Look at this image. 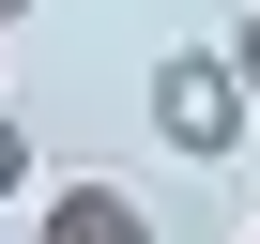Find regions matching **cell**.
<instances>
[{"label": "cell", "instance_id": "obj_3", "mask_svg": "<svg viewBox=\"0 0 260 244\" xmlns=\"http://www.w3.org/2000/svg\"><path fill=\"white\" fill-rule=\"evenodd\" d=\"M16 198H31V122L0 107V214H16Z\"/></svg>", "mask_w": 260, "mask_h": 244}, {"label": "cell", "instance_id": "obj_1", "mask_svg": "<svg viewBox=\"0 0 260 244\" xmlns=\"http://www.w3.org/2000/svg\"><path fill=\"white\" fill-rule=\"evenodd\" d=\"M245 122H260V92H245V61H230V46H169V61H153V138H169L184 168L245 153Z\"/></svg>", "mask_w": 260, "mask_h": 244}, {"label": "cell", "instance_id": "obj_4", "mask_svg": "<svg viewBox=\"0 0 260 244\" xmlns=\"http://www.w3.org/2000/svg\"><path fill=\"white\" fill-rule=\"evenodd\" d=\"M230 61H245V92H260V16H245V46H230Z\"/></svg>", "mask_w": 260, "mask_h": 244}, {"label": "cell", "instance_id": "obj_2", "mask_svg": "<svg viewBox=\"0 0 260 244\" xmlns=\"http://www.w3.org/2000/svg\"><path fill=\"white\" fill-rule=\"evenodd\" d=\"M31 244H153V214L122 198V183H61V198L31 214Z\"/></svg>", "mask_w": 260, "mask_h": 244}, {"label": "cell", "instance_id": "obj_5", "mask_svg": "<svg viewBox=\"0 0 260 244\" xmlns=\"http://www.w3.org/2000/svg\"><path fill=\"white\" fill-rule=\"evenodd\" d=\"M16 16H31V0H0V31H16Z\"/></svg>", "mask_w": 260, "mask_h": 244}]
</instances>
